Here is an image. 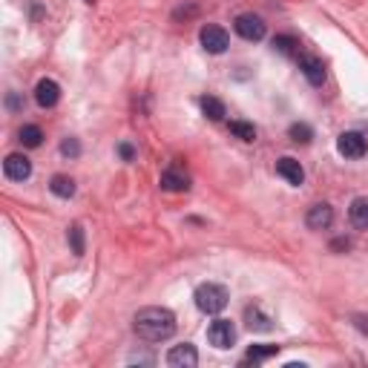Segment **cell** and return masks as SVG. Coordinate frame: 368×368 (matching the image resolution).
<instances>
[{"instance_id": "cell-25", "label": "cell", "mask_w": 368, "mask_h": 368, "mask_svg": "<svg viewBox=\"0 0 368 368\" xmlns=\"http://www.w3.org/2000/svg\"><path fill=\"white\" fill-rule=\"evenodd\" d=\"M118 153H121V159H124V161H132V159H135L132 144H118Z\"/></svg>"}, {"instance_id": "cell-7", "label": "cell", "mask_w": 368, "mask_h": 368, "mask_svg": "<svg viewBox=\"0 0 368 368\" xmlns=\"http://www.w3.org/2000/svg\"><path fill=\"white\" fill-rule=\"evenodd\" d=\"M167 365H170V368H196V365H199V351H196V345L184 343V345L170 348Z\"/></svg>"}, {"instance_id": "cell-9", "label": "cell", "mask_w": 368, "mask_h": 368, "mask_svg": "<svg viewBox=\"0 0 368 368\" xmlns=\"http://www.w3.org/2000/svg\"><path fill=\"white\" fill-rule=\"evenodd\" d=\"M337 150H340V156H345V159H362L365 150H368V144H365V138H362L360 132H343V135L337 138Z\"/></svg>"}, {"instance_id": "cell-12", "label": "cell", "mask_w": 368, "mask_h": 368, "mask_svg": "<svg viewBox=\"0 0 368 368\" xmlns=\"http://www.w3.org/2000/svg\"><path fill=\"white\" fill-rule=\"evenodd\" d=\"M299 69H302V75H305L314 86L326 84V64H322L316 55H299Z\"/></svg>"}, {"instance_id": "cell-16", "label": "cell", "mask_w": 368, "mask_h": 368, "mask_svg": "<svg viewBox=\"0 0 368 368\" xmlns=\"http://www.w3.org/2000/svg\"><path fill=\"white\" fill-rule=\"evenodd\" d=\"M18 138H21V144H23V147L35 150V147H40V144H43V130H40V127H35V124H26V127H21Z\"/></svg>"}, {"instance_id": "cell-26", "label": "cell", "mask_w": 368, "mask_h": 368, "mask_svg": "<svg viewBox=\"0 0 368 368\" xmlns=\"http://www.w3.org/2000/svg\"><path fill=\"white\" fill-rule=\"evenodd\" d=\"M354 322H357V328L362 334H368V316H354Z\"/></svg>"}, {"instance_id": "cell-14", "label": "cell", "mask_w": 368, "mask_h": 368, "mask_svg": "<svg viewBox=\"0 0 368 368\" xmlns=\"http://www.w3.org/2000/svg\"><path fill=\"white\" fill-rule=\"evenodd\" d=\"M348 216H351V224L357 230H368V196L354 199L351 207H348Z\"/></svg>"}, {"instance_id": "cell-1", "label": "cell", "mask_w": 368, "mask_h": 368, "mask_svg": "<svg viewBox=\"0 0 368 368\" xmlns=\"http://www.w3.org/2000/svg\"><path fill=\"white\" fill-rule=\"evenodd\" d=\"M132 331L144 343H164L176 334V316H173V311L159 308V305L142 308L132 316Z\"/></svg>"}, {"instance_id": "cell-17", "label": "cell", "mask_w": 368, "mask_h": 368, "mask_svg": "<svg viewBox=\"0 0 368 368\" xmlns=\"http://www.w3.org/2000/svg\"><path fill=\"white\" fill-rule=\"evenodd\" d=\"M202 113L210 118V121H222L224 118V104L219 101V98H213V96H202Z\"/></svg>"}, {"instance_id": "cell-23", "label": "cell", "mask_w": 368, "mask_h": 368, "mask_svg": "<svg viewBox=\"0 0 368 368\" xmlns=\"http://www.w3.org/2000/svg\"><path fill=\"white\" fill-rule=\"evenodd\" d=\"M69 242H72V253H75V256H84V227H81V224H72V227H69Z\"/></svg>"}, {"instance_id": "cell-4", "label": "cell", "mask_w": 368, "mask_h": 368, "mask_svg": "<svg viewBox=\"0 0 368 368\" xmlns=\"http://www.w3.org/2000/svg\"><path fill=\"white\" fill-rule=\"evenodd\" d=\"M207 340L213 348H230L236 343V328L230 319H213L210 328H207Z\"/></svg>"}, {"instance_id": "cell-3", "label": "cell", "mask_w": 368, "mask_h": 368, "mask_svg": "<svg viewBox=\"0 0 368 368\" xmlns=\"http://www.w3.org/2000/svg\"><path fill=\"white\" fill-rule=\"evenodd\" d=\"M199 40H202V46H205V52H210V55H222L227 46H230V38H227V32L222 29V26H216V23H207V26H202V32H199Z\"/></svg>"}, {"instance_id": "cell-20", "label": "cell", "mask_w": 368, "mask_h": 368, "mask_svg": "<svg viewBox=\"0 0 368 368\" xmlns=\"http://www.w3.org/2000/svg\"><path fill=\"white\" fill-rule=\"evenodd\" d=\"M276 354H280V345H251L245 362H262V360L276 357Z\"/></svg>"}, {"instance_id": "cell-5", "label": "cell", "mask_w": 368, "mask_h": 368, "mask_svg": "<svg viewBox=\"0 0 368 368\" xmlns=\"http://www.w3.org/2000/svg\"><path fill=\"white\" fill-rule=\"evenodd\" d=\"M234 29H236V35H239V38H245V40H262V38H265V32H268L265 21H262L259 15H253V12L239 15V18L234 21Z\"/></svg>"}, {"instance_id": "cell-10", "label": "cell", "mask_w": 368, "mask_h": 368, "mask_svg": "<svg viewBox=\"0 0 368 368\" xmlns=\"http://www.w3.org/2000/svg\"><path fill=\"white\" fill-rule=\"evenodd\" d=\"M4 173H6V178H12V181H26V178L32 176V161H29L26 156H21V153H12V156H6V161H4Z\"/></svg>"}, {"instance_id": "cell-8", "label": "cell", "mask_w": 368, "mask_h": 368, "mask_svg": "<svg viewBox=\"0 0 368 368\" xmlns=\"http://www.w3.org/2000/svg\"><path fill=\"white\" fill-rule=\"evenodd\" d=\"M35 101H38L40 110H52V107L61 101V86H58L52 78L38 81V86H35Z\"/></svg>"}, {"instance_id": "cell-13", "label": "cell", "mask_w": 368, "mask_h": 368, "mask_svg": "<svg viewBox=\"0 0 368 368\" xmlns=\"http://www.w3.org/2000/svg\"><path fill=\"white\" fill-rule=\"evenodd\" d=\"M276 173H280L288 184H294V188H299V184L305 181V170H302V164H299L297 159H291V156H282L280 161H276Z\"/></svg>"}, {"instance_id": "cell-6", "label": "cell", "mask_w": 368, "mask_h": 368, "mask_svg": "<svg viewBox=\"0 0 368 368\" xmlns=\"http://www.w3.org/2000/svg\"><path fill=\"white\" fill-rule=\"evenodd\" d=\"M161 188L167 193H184L190 190V176L181 164H170L164 173H161Z\"/></svg>"}, {"instance_id": "cell-18", "label": "cell", "mask_w": 368, "mask_h": 368, "mask_svg": "<svg viewBox=\"0 0 368 368\" xmlns=\"http://www.w3.org/2000/svg\"><path fill=\"white\" fill-rule=\"evenodd\" d=\"M273 50L280 55H299V40L291 35H276L273 38Z\"/></svg>"}, {"instance_id": "cell-19", "label": "cell", "mask_w": 368, "mask_h": 368, "mask_svg": "<svg viewBox=\"0 0 368 368\" xmlns=\"http://www.w3.org/2000/svg\"><path fill=\"white\" fill-rule=\"evenodd\" d=\"M245 319H248V328H251V331H268V328H270V316H265L259 308H248V311H245Z\"/></svg>"}, {"instance_id": "cell-2", "label": "cell", "mask_w": 368, "mask_h": 368, "mask_svg": "<svg viewBox=\"0 0 368 368\" xmlns=\"http://www.w3.org/2000/svg\"><path fill=\"white\" fill-rule=\"evenodd\" d=\"M196 308L202 311V314H222L224 308H227V299H230V294H227V288L224 285H216V282H205V285H199L196 288Z\"/></svg>"}, {"instance_id": "cell-11", "label": "cell", "mask_w": 368, "mask_h": 368, "mask_svg": "<svg viewBox=\"0 0 368 368\" xmlns=\"http://www.w3.org/2000/svg\"><path fill=\"white\" fill-rule=\"evenodd\" d=\"M305 224L311 227V230H328L331 224H334V207L331 205H314L311 210H308V216H305Z\"/></svg>"}, {"instance_id": "cell-24", "label": "cell", "mask_w": 368, "mask_h": 368, "mask_svg": "<svg viewBox=\"0 0 368 368\" xmlns=\"http://www.w3.org/2000/svg\"><path fill=\"white\" fill-rule=\"evenodd\" d=\"M61 153L69 156V159H78L81 156V144H78V138H64L61 142Z\"/></svg>"}, {"instance_id": "cell-15", "label": "cell", "mask_w": 368, "mask_h": 368, "mask_svg": "<svg viewBox=\"0 0 368 368\" xmlns=\"http://www.w3.org/2000/svg\"><path fill=\"white\" fill-rule=\"evenodd\" d=\"M50 190H52L58 199H72V196H75V181H72L69 176L58 173V176H52V181H50Z\"/></svg>"}, {"instance_id": "cell-21", "label": "cell", "mask_w": 368, "mask_h": 368, "mask_svg": "<svg viewBox=\"0 0 368 368\" xmlns=\"http://www.w3.org/2000/svg\"><path fill=\"white\" fill-rule=\"evenodd\" d=\"M230 132L242 138V142H256V127L248 121H230Z\"/></svg>"}, {"instance_id": "cell-22", "label": "cell", "mask_w": 368, "mask_h": 368, "mask_svg": "<svg viewBox=\"0 0 368 368\" xmlns=\"http://www.w3.org/2000/svg\"><path fill=\"white\" fill-rule=\"evenodd\" d=\"M288 135H291V142H297V144H308L311 138H314V130L308 124H291Z\"/></svg>"}]
</instances>
